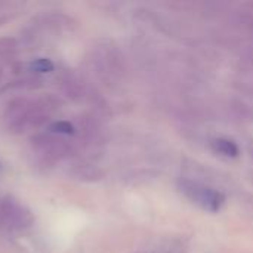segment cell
I'll use <instances>...</instances> for the list:
<instances>
[{
	"label": "cell",
	"instance_id": "6da1fadb",
	"mask_svg": "<svg viewBox=\"0 0 253 253\" xmlns=\"http://www.w3.org/2000/svg\"><path fill=\"white\" fill-rule=\"evenodd\" d=\"M179 190L187 199H190L194 205L205 211L216 212L224 205V196L219 191L197 181L182 179L179 181Z\"/></svg>",
	"mask_w": 253,
	"mask_h": 253
},
{
	"label": "cell",
	"instance_id": "7a4b0ae2",
	"mask_svg": "<svg viewBox=\"0 0 253 253\" xmlns=\"http://www.w3.org/2000/svg\"><path fill=\"white\" fill-rule=\"evenodd\" d=\"M212 148L225 156V157H237L239 156V147L234 141L227 139V138H218L212 142Z\"/></svg>",
	"mask_w": 253,
	"mask_h": 253
},
{
	"label": "cell",
	"instance_id": "3957f363",
	"mask_svg": "<svg viewBox=\"0 0 253 253\" xmlns=\"http://www.w3.org/2000/svg\"><path fill=\"white\" fill-rule=\"evenodd\" d=\"M31 68L33 70H36V71H39V73H46V71H52V68H53V64L49 61V59H37V61H34L33 64H31Z\"/></svg>",
	"mask_w": 253,
	"mask_h": 253
},
{
	"label": "cell",
	"instance_id": "277c9868",
	"mask_svg": "<svg viewBox=\"0 0 253 253\" xmlns=\"http://www.w3.org/2000/svg\"><path fill=\"white\" fill-rule=\"evenodd\" d=\"M53 129L56 132H62V133H71L73 132V126L70 123H65V122H59V123L53 125Z\"/></svg>",
	"mask_w": 253,
	"mask_h": 253
}]
</instances>
